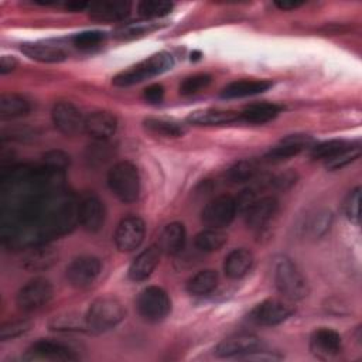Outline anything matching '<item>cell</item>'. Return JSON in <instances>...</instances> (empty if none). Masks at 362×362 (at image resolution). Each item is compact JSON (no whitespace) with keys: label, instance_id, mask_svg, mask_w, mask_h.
<instances>
[{"label":"cell","instance_id":"1","mask_svg":"<svg viewBox=\"0 0 362 362\" xmlns=\"http://www.w3.org/2000/svg\"><path fill=\"white\" fill-rule=\"evenodd\" d=\"M1 236L10 246L45 243L78 222V202L64 189V171L14 167L1 177Z\"/></svg>","mask_w":362,"mask_h":362},{"label":"cell","instance_id":"2","mask_svg":"<svg viewBox=\"0 0 362 362\" xmlns=\"http://www.w3.org/2000/svg\"><path fill=\"white\" fill-rule=\"evenodd\" d=\"M174 65V58L167 51H160L148 58L137 62L133 66L122 71L113 78V85L116 86H132L134 83H140L146 79L154 78L171 69Z\"/></svg>","mask_w":362,"mask_h":362},{"label":"cell","instance_id":"3","mask_svg":"<svg viewBox=\"0 0 362 362\" xmlns=\"http://www.w3.org/2000/svg\"><path fill=\"white\" fill-rule=\"evenodd\" d=\"M126 315L123 303L113 296H103L93 300L85 314L86 324L92 332H103L115 328Z\"/></svg>","mask_w":362,"mask_h":362},{"label":"cell","instance_id":"4","mask_svg":"<svg viewBox=\"0 0 362 362\" xmlns=\"http://www.w3.org/2000/svg\"><path fill=\"white\" fill-rule=\"evenodd\" d=\"M107 185L122 202H134L140 194V177L137 168L129 161L116 163L107 173Z\"/></svg>","mask_w":362,"mask_h":362},{"label":"cell","instance_id":"5","mask_svg":"<svg viewBox=\"0 0 362 362\" xmlns=\"http://www.w3.org/2000/svg\"><path fill=\"white\" fill-rule=\"evenodd\" d=\"M274 284L288 300H301L308 294V283L294 262L281 257L274 266Z\"/></svg>","mask_w":362,"mask_h":362},{"label":"cell","instance_id":"6","mask_svg":"<svg viewBox=\"0 0 362 362\" xmlns=\"http://www.w3.org/2000/svg\"><path fill=\"white\" fill-rule=\"evenodd\" d=\"M139 314L147 321H161L171 311V300L165 290L158 286H148L143 288L136 300Z\"/></svg>","mask_w":362,"mask_h":362},{"label":"cell","instance_id":"7","mask_svg":"<svg viewBox=\"0 0 362 362\" xmlns=\"http://www.w3.org/2000/svg\"><path fill=\"white\" fill-rule=\"evenodd\" d=\"M54 288L49 280L44 277H35L25 283L16 296V303L20 310L31 313L40 310L52 298Z\"/></svg>","mask_w":362,"mask_h":362},{"label":"cell","instance_id":"8","mask_svg":"<svg viewBox=\"0 0 362 362\" xmlns=\"http://www.w3.org/2000/svg\"><path fill=\"white\" fill-rule=\"evenodd\" d=\"M293 313L294 307L291 303L280 298H267L255 305L247 317L256 325L273 327L290 318Z\"/></svg>","mask_w":362,"mask_h":362},{"label":"cell","instance_id":"9","mask_svg":"<svg viewBox=\"0 0 362 362\" xmlns=\"http://www.w3.org/2000/svg\"><path fill=\"white\" fill-rule=\"evenodd\" d=\"M236 202L230 195H219L211 199L201 212V221L205 226L222 229L228 226L236 215Z\"/></svg>","mask_w":362,"mask_h":362},{"label":"cell","instance_id":"10","mask_svg":"<svg viewBox=\"0 0 362 362\" xmlns=\"http://www.w3.org/2000/svg\"><path fill=\"white\" fill-rule=\"evenodd\" d=\"M264 349L263 341L253 334H235L222 339L216 348L215 355L221 358H245Z\"/></svg>","mask_w":362,"mask_h":362},{"label":"cell","instance_id":"11","mask_svg":"<svg viewBox=\"0 0 362 362\" xmlns=\"http://www.w3.org/2000/svg\"><path fill=\"white\" fill-rule=\"evenodd\" d=\"M54 126L65 136L74 137L85 132V116L71 102H57L51 112Z\"/></svg>","mask_w":362,"mask_h":362},{"label":"cell","instance_id":"12","mask_svg":"<svg viewBox=\"0 0 362 362\" xmlns=\"http://www.w3.org/2000/svg\"><path fill=\"white\" fill-rule=\"evenodd\" d=\"M102 269L100 260L95 256H79L75 257L65 270L68 283L75 288L89 287L99 276Z\"/></svg>","mask_w":362,"mask_h":362},{"label":"cell","instance_id":"13","mask_svg":"<svg viewBox=\"0 0 362 362\" xmlns=\"http://www.w3.org/2000/svg\"><path fill=\"white\" fill-rule=\"evenodd\" d=\"M25 361H76L75 351L64 342L52 339L35 341L24 354Z\"/></svg>","mask_w":362,"mask_h":362},{"label":"cell","instance_id":"14","mask_svg":"<svg viewBox=\"0 0 362 362\" xmlns=\"http://www.w3.org/2000/svg\"><path fill=\"white\" fill-rule=\"evenodd\" d=\"M146 233V226L141 218L139 216H126L123 218L115 232V245L120 252H133L136 250Z\"/></svg>","mask_w":362,"mask_h":362},{"label":"cell","instance_id":"15","mask_svg":"<svg viewBox=\"0 0 362 362\" xmlns=\"http://www.w3.org/2000/svg\"><path fill=\"white\" fill-rule=\"evenodd\" d=\"M76 215H78L79 225L86 232L95 233V232L100 230L105 223L103 202L96 195L88 194L78 201Z\"/></svg>","mask_w":362,"mask_h":362},{"label":"cell","instance_id":"16","mask_svg":"<svg viewBox=\"0 0 362 362\" xmlns=\"http://www.w3.org/2000/svg\"><path fill=\"white\" fill-rule=\"evenodd\" d=\"M310 349L320 359L332 358L342 351V338L331 328H318L310 337Z\"/></svg>","mask_w":362,"mask_h":362},{"label":"cell","instance_id":"17","mask_svg":"<svg viewBox=\"0 0 362 362\" xmlns=\"http://www.w3.org/2000/svg\"><path fill=\"white\" fill-rule=\"evenodd\" d=\"M58 260L55 249L47 243L25 247L21 256V266L28 272H44L54 266Z\"/></svg>","mask_w":362,"mask_h":362},{"label":"cell","instance_id":"18","mask_svg":"<svg viewBox=\"0 0 362 362\" xmlns=\"http://www.w3.org/2000/svg\"><path fill=\"white\" fill-rule=\"evenodd\" d=\"M277 208L279 202L274 197H263L260 199L256 198V201L243 214L247 226L253 230L264 229L276 215Z\"/></svg>","mask_w":362,"mask_h":362},{"label":"cell","instance_id":"19","mask_svg":"<svg viewBox=\"0 0 362 362\" xmlns=\"http://www.w3.org/2000/svg\"><path fill=\"white\" fill-rule=\"evenodd\" d=\"M132 4L124 0H102L89 3L88 11L98 21H122L130 13Z\"/></svg>","mask_w":362,"mask_h":362},{"label":"cell","instance_id":"20","mask_svg":"<svg viewBox=\"0 0 362 362\" xmlns=\"http://www.w3.org/2000/svg\"><path fill=\"white\" fill-rule=\"evenodd\" d=\"M117 119L106 110H96L85 116V133L96 140H106L116 133Z\"/></svg>","mask_w":362,"mask_h":362},{"label":"cell","instance_id":"21","mask_svg":"<svg viewBox=\"0 0 362 362\" xmlns=\"http://www.w3.org/2000/svg\"><path fill=\"white\" fill-rule=\"evenodd\" d=\"M160 255L161 250L156 245L148 246L141 253H139V256H136L129 267V279L133 281H143L150 277L160 262Z\"/></svg>","mask_w":362,"mask_h":362},{"label":"cell","instance_id":"22","mask_svg":"<svg viewBox=\"0 0 362 362\" xmlns=\"http://www.w3.org/2000/svg\"><path fill=\"white\" fill-rule=\"evenodd\" d=\"M313 139L307 134H291L283 139L277 146L269 150L266 158L269 161H283L297 156L308 146H313Z\"/></svg>","mask_w":362,"mask_h":362},{"label":"cell","instance_id":"23","mask_svg":"<svg viewBox=\"0 0 362 362\" xmlns=\"http://www.w3.org/2000/svg\"><path fill=\"white\" fill-rule=\"evenodd\" d=\"M20 49L28 58L40 62H62L68 57V52L61 45L52 42H24Z\"/></svg>","mask_w":362,"mask_h":362},{"label":"cell","instance_id":"24","mask_svg":"<svg viewBox=\"0 0 362 362\" xmlns=\"http://www.w3.org/2000/svg\"><path fill=\"white\" fill-rule=\"evenodd\" d=\"M240 119L239 112L223 109H199L188 115L187 122L197 126H221L229 124Z\"/></svg>","mask_w":362,"mask_h":362},{"label":"cell","instance_id":"25","mask_svg":"<svg viewBox=\"0 0 362 362\" xmlns=\"http://www.w3.org/2000/svg\"><path fill=\"white\" fill-rule=\"evenodd\" d=\"M272 86V82L267 79H239L228 83L222 92L221 98L223 99H238L259 95L266 92Z\"/></svg>","mask_w":362,"mask_h":362},{"label":"cell","instance_id":"26","mask_svg":"<svg viewBox=\"0 0 362 362\" xmlns=\"http://www.w3.org/2000/svg\"><path fill=\"white\" fill-rule=\"evenodd\" d=\"M253 255L247 249L239 247L228 253L223 262V272L229 279L238 280L249 273L253 266Z\"/></svg>","mask_w":362,"mask_h":362},{"label":"cell","instance_id":"27","mask_svg":"<svg viewBox=\"0 0 362 362\" xmlns=\"http://www.w3.org/2000/svg\"><path fill=\"white\" fill-rule=\"evenodd\" d=\"M187 239V232L182 223L171 222L168 223L158 239V247L165 255H177L182 250Z\"/></svg>","mask_w":362,"mask_h":362},{"label":"cell","instance_id":"28","mask_svg":"<svg viewBox=\"0 0 362 362\" xmlns=\"http://www.w3.org/2000/svg\"><path fill=\"white\" fill-rule=\"evenodd\" d=\"M143 124L146 130L161 137H181L187 132L184 123L170 117H147Z\"/></svg>","mask_w":362,"mask_h":362},{"label":"cell","instance_id":"29","mask_svg":"<svg viewBox=\"0 0 362 362\" xmlns=\"http://www.w3.org/2000/svg\"><path fill=\"white\" fill-rule=\"evenodd\" d=\"M280 112V106L269 102L253 103L240 112V119L252 124H263L273 120Z\"/></svg>","mask_w":362,"mask_h":362},{"label":"cell","instance_id":"30","mask_svg":"<svg viewBox=\"0 0 362 362\" xmlns=\"http://www.w3.org/2000/svg\"><path fill=\"white\" fill-rule=\"evenodd\" d=\"M218 273L212 269H205L195 273L187 281V291L192 296L209 294L218 286Z\"/></svg>","mask_w":362,"mask_h":362},{"label":"cell","instance_id":"31","mask_svg":"<svg viewBox=\"0 0 362 362\" xmlns=\"http://www.w3.org/2000/svg\"><path fill=\"white\" fill-rule=\"evenodd\" d=\"M31 106L27 99L16 93H3L0 98V117L16 119L27 115Z\"/></svg>","mask_w":362,"mask_h":362},{"label":"cell","instance_id":"32","mask_svg":"<svg viewBox=\"0 0 362 362\" xmlns=\"http://www.w3.org/2000/svg\"><path fill=\"white\" fill-rule=\"evenodd\" d=\"M228 240V236L225 232H222V229H214V228H208L201 230L195 239V247L199 249L201 252H215L219 250Z\"/></svg>","mask_w":362,"mask_h":362},{"label":"cell","instance_id":"33","mask_svg":"<svg viewBox=\"0 0 362 362\" xmlns=\"http://www.w3.org/2000/svg\"><path fill=\"white\" fill-rule=\"evenodd\" d=\"M332 215L329 211L318 209L314 214L308 215L304 221V233L310 238H320L322 236L331 226Z\"/></svg>","mask_w":362,"mask_h":362},{"label":"cell","instance_id":"34","mask_svg":"<svg viewBox=\"0 0 362 362\" xmlns=\"http://www.w3.org/2000/svg\"><path fill=\"white\" fill-rule=\"evenodd\" d=\"M351 146V143H348L346 140L342 139H331L327 141H321L318 144L313 146L311 150V156L314 158L318 160H331L332 157L338 156L339 153H342L344 150H346Z\"/></svg>","mask_w":362,"mask_h":362},{"label":"cell","instance_id":"35","mask_svg":"<svg viewBox=\"0 0 362 362\" xmlns=\"http://www.w3.org/2000/svg\"><path fill=\"white\" fill-rule=\"evenodd\" d=\"M49 328L55 331H89L86 318L72 313L55 315L49 322Z\"/></svg>","mask_w":362,"mask_h":362},{"label":"cell","instance_id":"36","mask_svg":"<svg viewBox=\"0 0 362 362\" xmlns=\"http://www.w3.org/2000/svg\"><path fill=\"white\" fill-rule=\"evenodd\" d=\"M173 10V3L165 0H143L137 4V11L140 17L146 20L160 18Z\"/></svg>","mask_w":362,"mask_h":362},{"label":"cell","instance_id":"37","mask_svg":"<svg viewBox=\"0 0 362 362\" xmlns=\"http://www.w3.org/2000/svg\"><path fill=\"white\" fill-rule=\"evenodd\" d=\"M257 173H259V165L256 161L240 160L228 170V177L235 182H245L255 178Z\"/></svg>","mask_w":362,"mask_h":362},{"label":"cell","instance_id":"38","mask_svg":"<svg viewBox=\"0 0 362 362\" xmlns=\"http://www.w3.org/2000/svg\"><path fill=\"white\" fill-rule=\"evenodd\" d=\"M160 25L156 24L154 21H146V23H130L126 25H122L119 28H116L115 35L120 40H129V38H134V37H140L144 34H148L150 31L158 28Z\"/></svg>","mask_w":362,"mask_h":362},{"label":"cell","instance_id":"39","mask_svg":"<svg viewBox=\"0 0 362 362\" xmlns=\"http://www.w3.org/2000/svg\"><path fill=\"white\" fill-rule=\"evenodd\" d=\"M106 38V34L99 30H89L78 33L72 37V42L79 49H90L100 45Z\"/></svg>","mask_w":362,"mask_h":362},{"label":"cell","instance_id":"40","mask_svg":"<svg viewBox=\"0 0 362 362\" xmlns=\"http://www.w3.org/2000/svg\"><path fill=\"white\" fill-rule=\"evenodd\" d=\"M211 75L208 74H195L191 76H187L181 83H180V93L184 96L194 95L205 89L211 83Z\"/></svg>","mask_w":362,"mask_h":362},{"label":"cell","instance_id":"41","mask_svg":"<svg viewBox=\"0 0 362 362\" xmlns=\"http://www.w3.org/2000/svg\"><path fill=\"white\" fill-rule=\"evenodd\" d=\"M359 156H361V147L359 146H354V147L349 146L346 150H344L338 156L332 157L331 160H327L325 167L328 170H341L345 165L355 161L356 158H359Z\"/></svg>","mask_w":362,"mask_h":362},{"label":"cell","instance_id":"42","mask_svg":"<svg viewBox=\"0 0 362 362\" xmlns=\"http://www.w3.org/2000/svg\"><path fill=\"white\" fill-rule=\"evenodd\" d=\"M69 163L71 157L62 150H49L42 156V165L57 171H65Z\"/></svg>","mask_w":362,"mask_h":362},{"label":"cell","instance_id":"43","mask_svg":"<svg viewBox=\"0 0 362 362\" xmlns=\"http://www.w3.org/2000/svg\"><path fill=\"white\" fill-rule=\"evenodd\" d=\"M359 202H361V188L356 187L348 194L344 202V212L346 218L354 223H359Z\"/></svg>","mask_w":362,"mask_h":362},{"label":"cell","instance_id":"44","mask_svg":"<svg viewBox=\"0 0 362 362\" xmlns=\"http://www.w3.org/2000/svg\"><path fill=\"white\" fill-rule=\"evenodd\" d=\"M31 324L25 320H18V321H11L7 324H3L0 328V339L1 341H8L20 337L21 334L27 332L30 329Z\"/></svg>","mask_w":362,"mask_h":362},{"label":"cell","instance_id":"45","mask_svg":"<svg viewBox=\"0 0 362 362\" xmlns=\"http://www.w3.org/2000/svg\"><path fill=\"white\" fill-rule=\"evenodd\" d=\"M143 98L146 102L148 103H160L164 98V88L160 83H151L148 85L144 92H143Z\"/></svg>","mask_w":362,"mask_h":362},{"label":"cell","instance_id":"46","mask_svg":"<svg viewBox=\"0 0 362 362\" xmlns=\"http://www.w3.org/2000/svg\"><path fill=\"white\" fill-rule=\"evenodd\" d=\"M256 201V192L253 189H243L238 198H235L236 202V209L238 212L245 214L246 209Z\"/></svg>","mask_w":362,"mask_h":362},{"label":"cell","instance_id":"47","mask_svg":"<svg viewBox=\"0 0 362 362\" xmlns=\"http://www.w3.org/2000/svg\"><path fill=\"white\" fill-rule=\"evenodd\" d=\"M17 65H18V61H17L16 57H13V55H3L0 58V74L6 75V74L14 71L17 68Z\"/></svg>","mask_w":362,"mask_h":362},{"label":"cell","instance_id":"48","mask_svg":"<svg viewBox=\"0 0 362 362\" xmlns=\"http://www.w3.org/2000/svg\"><path fill=\"white\" fill-rule=\"evenodd\" d=\"M296 182V173L293 171H287L284 174H280L279 177H276L273 180V184L279 188H287L290 185H293Z\"/></svg>","mask_w":362,"mask_h":362},{"label":"cell","instance_id":"49","mask_svg":"<svg viewBox=\"0 0 362 362\" xmlns=\"http://www.w3.org/2000/svg\"><path fill=\"white\" fill-rule=\"evenodd\" d=\"M301 4H303V1H288V0L274 1V6L279 7L280 10H294V8L300 7Z\"/></svg>","mask_w":362,"mask_h":362}]
</instances>
